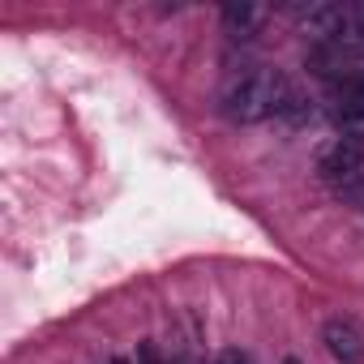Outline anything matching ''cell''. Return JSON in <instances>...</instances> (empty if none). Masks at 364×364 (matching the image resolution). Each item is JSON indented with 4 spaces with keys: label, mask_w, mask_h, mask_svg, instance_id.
<instances>
[{
    "label": "cell",
    "mask_w": 364,
    "mask_h": 364,
    "mask_svg": "<svg viewBox=\"0 0 364 364\" xmlns=\"http://www.w3.org/2000/svg\"><path fill=\"white\" fill-rule=\"evenodd\" d=\"M283 364H300V360H296V355H287V360H283Z\"/></svg>",
    "instance_id": "30bf717a"
},
{
    "label": "cell",
    "mask_w": 364,
    "mask_h": 364,
    "mask_svg": "<svg viewBox=\"0 0 364 364\" xmlns=\"http://www.w3.org/2000/svg\"><path fill=\"white\" fill-rule=\"evenodd\" d=\"M219 112L232 124H257V120H287V124H304L313 116V103L300 95V86L279 73V69H257L236 77L223 95H219Z\"/></svg>",
    "instance_id": "6da1fadb"
},
{
    "label": "cell",
    "mask_w": 364,
    "mask_h": 364,
    "mask_svg": "<svg viewBox=\"0 0 364 364\" xmlns=\"http://www.w3.org/2000/svg\"><path fill=\"white\" fill-rule=\"evenodd\" d=\"M300 26L313 35V43H364V0L300 5Z\"/></svg>",
    "instance_id": "7a4b0ae2"
},
{
    "label": "cell",
    "mask_w": 364,
    "mask_h": 364,
    "mask_svg": "<svg viewBox=\"0 0 364 364\" xmlns=\"http://www.w3.org/2000/svg\"><path fill=\"white\" fill-rule=\"evenodd\" d=\"M262 22V9L257 5H249V0H232V5H223V26H228V35L232 39H249L253 35V26Z\"/></svg>",
    "instance_id": "8992f818"
},
{
    "label": "cell",
    "mask_w": 364,
    "mask_h": 364,
    "mask_svg": "<svg viewBox=\"0 0 364 364\" xmlns=\"http://www.w3.org/2000/svg\"><path fill=\"white\" fill-rule=\"evenodd\" d=\"M167 364H185V360H167Z\"/></svg>",
    "instance_id": "8fae6325"
},
{
    "label": "cell",
    "mask_w": 364,
    "mask_h": 364,
    "mask_svg": "<svg viewBox=\"0 0 364 364\" xmlns=\"http://www.w3.org/2000/svg\"><path fill=\"white\" fill-rule=\"evenodd\" d=\"M215 364H253V360H249V355H245V351H240V347H223V351H219V360H215Z\"/></svg>",
    "instance_id": "52a82bcc"
},
{
    "label": "cell",
    "mask_w": 364,
    "mask_h": 364,
    "mask_svg": "<svg viewBox=\"0 0 364 364\" xmlns=\"http://www.w3.org/2000/svg\"><path fill=\"white\" fill-rule=\"evenodd\" d=\"M360 171H364V129H347L317 154V176L334 189H347Z\"/></svg>",
    "instance_id": "3957f363"
},
{
    "label": "cell",
    "mask_w": 364,
    "mask_h": 364,
    "mask_svg": "<svg viewBox=\"0 0 364 364\" xmlns=\"http://www.w3.org/2000/svg\"><path fill=\"white\" fill-rule=\"evenodd\" d=\"M321 343L338 364H364V334L347 317H330L321 326Z\"/></svg>",
    "instance_id": "5b68a950"
},
{
    "label": "cell",
    "mask_w": 364,
    "mask_h": 364,
    "mask_svg": "<svg viewBox=\"0 0 364 364\" xmlns=\"http://www.w3.org/2000/svg\"><path fill=\"white\" fill-rule=\"evenodd\" d=\"M304 69L313 77H321L326 86L347 82V77L364 73V43H313L304 56Z\"/></svg>",
    "instance_id": "277c9868"
},
{
    "label": "cell",
    "mask_w": 364,
    "mask_h": 364,
    "mask_svg": "<svg viewBox=\"0 0 364 364\" xmlns=\"http://www.w3.org/2000/svg\"><path fill=\"white\" fill-rule=\"evenodd\" d=\"M112 364H137V360H129V355H116V360H112Z\"/></svg>",
    "instance_id": "9c48e42d"
},
{
    "label": "cell",
    "mask_w": 364,
    "mask_h": 364,
    "mask_svg": "<svg viewBox=\"0 0 364 364\" xmlns=\"http://www.w3.org/2000/svg\"><path fill=\"white\" fill-rule=\"evenodd\" d=\"M338 193H343V198H351V202H364V171H360V176L351 180L347 189H338Z\"/></svg>",
    "instance_id": "ba28073f"
}]
</instances>
